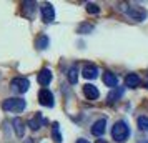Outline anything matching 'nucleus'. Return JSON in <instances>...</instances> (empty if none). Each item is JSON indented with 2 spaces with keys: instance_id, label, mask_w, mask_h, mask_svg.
<instances>
[{
  "instance_id": "1",
  "label": "nucleus",
  "mask_w": 148,
  "mask_h": 143,
  "mask_svg": "<svg viewBox=\"0 0 148 143\" xmlns=\"http://www.w3.org/2000/svg\"><path fill=\"white\" fill-rule=\"evenodd\" d=\"M112 136H113V140L116 143H123L127 140L128 136H130V127L127 125V122H116L113 125V128H112Z\"/></svg>"
},
{
  "instance_id": "2",
  "label": "nucleus",
  "mask_w": 148,
  "mask_h": 143,
  "mask_svg": "<svg viewBox=\"0 0 148 143\" xmlns=\"http://www.w3.org/2000/svg\"><path fill=\"white\" fill-rule=\"evenodd\" d=\"M25 107H27V103L23 98H7L2 103V108L5 112H12V113H20L25 110Z\"/></svg>"
},
{
  "instance_id": "3",
  "label": "nucleus",
  "mask_w": 148,
  "mask_h": 143,
  "mask_svg": "<svg viewBox=\"0 0 148 143\" xmlns=\"http://www.w3.org/2000/svg\"><path fill=\"white\" fill-rule=\"evenodd\" d=\"M127 15L132 18V20L135 22H143L145 18H147V10L143 7H140V5H136V3H133V5H130V7L127 8Z\"/></svg>"
},
{
  "instance_id": "4",
  "label": "nucleus",
  "mask_w": 148,
  "mask_h": 143,
  "mask_svg": "<svg viewBox=\"0 0 148 143\" xmlns=\"http://www.w3.org/2000/svg\"><path fill=\"white\" fill-rule=\"evenodd\" d=\"M40 14H42V20L45 22V23L53 22V18H55V8H53V5H52V3H48V2L42 3Z\"/></svg>"
},
{
  "instance_id": "5",
  "label": "nucleus",
  "mask_w": 148,
  "mask_h": 143,
  "mask_svg": "<svg viewBox=\"0 0 148 143\" xmlns=\"http://www.w3.org/2000/svg\"><path fill=\"white\" fill-rule=\"evenodd\" d=\"M10 87L17 92V93H25L30 87V82H28V78H23V77H18V78H14L12 82H10Z\"/></svg>"
},
{
  "instance_id": "6",
  "label": "nucleus",
  "mask_w": 148,
  "mask_h": 143,
  "mask_svg": "<svg viewBox=\"0 0 148 143\" xmlns=\"http://www.w3.org/2000/svg\"><path fill=\"white\" fill-rule=\"evenodd\" d=\"M38 102L43 105V107H53L55 100H53V93L48 88H42L38 92Z\"/></svg>"
},
{
  "instance_id": "7",
  "label": "nucleus",
  "mask_w": 148,
  "mask_h": 143,
  "mask_svg": "<svg viewBox=\"0 0 148 143\" xmlns=\"http://www.w3.org/2000/svg\"><path fill=\"white\" fill-rule=\"evenodd\" d=\"M105 128H107V120L105 118H100L92 125V135L95 136H101L105 133Z\"/></svg>"
},
{
  "instance_id": "8",
  "label": "nucleus",
  "mask_w": 148,
  "mask_h": 143,
  "mask_svg": "<svg viewBox=\"0 0 148 143\" xmlns=\"http://www.w3.org/2000/svg\"><path fill=\"white\" fill-rule=\"evenodd\" d=\"M83 95L87 96L88 100H97V98L100 96V92H98V88H97L95 85L87 83V85H83Z\"/></svg>"
},
{
  "instance_id": "9",
  "label": "nucleus",
  "mask_w": 148,
  "mask_h": 143,
  "mask_svg": "<svg viewBox=\"0 0 148 143\" xmlns=\"http://www.w3.org/2000/svg\"><path fill=\"white\" fill-rule=\"evenodd\" d=\"M38 83H40L42 87H47L48 83L52 82V70H48V68H42L40 72H38Z\"/></svg>"
},
{
  "instance_id": "10",
  "label": "nucleus",
  "mask_w": 148,
  "mask_h": 143,
  "mask_svg": "<svg viewBox=\"0 0 148 143\" xmlns=\"http://www.w3.org/2000/svg\"><path fill=\"white\" fill-rule=\"evenodd\" d=\"M82 75L85 77V78H88V80H90V78L93 80V78L98 77V68L95 67V65H85L83 70H82Z\"/></svg>"
},
{
  "instance_id": "11",
  "label": "nucleus",
  "mask_w": 148,
  "mask_h": 143,
  "mask_svg": "<svg viewBox=\"0 0 148 143\" xmlns=\"http://www.w3.org/2000/svg\"><path fill=\"white\" fill-rule=\"evenodd\" d=\"M140 83H141V80L136 73H130L125 78V87H128V88H136V87H140Z\"/></svg>"
},
{
  "instance_id": "12",
  "label": "nucleus",
  "mask_w": 148,
  "mask_h": 143,
  "mask_svg": "<svg viewBox=\"0 0 148 143\" xmlns=\"http://www.w3.org/2000/svg\"><path fill=\"white\" fill-rule=\"evenodd\" d=\"M103 83H105L107 87H110V88H115V87L118 85V78H116L115 73H112V72H105V73H103Z\"/></svg>"
},
{
  "instance_id": "13",
  "label": "nucleus",
  "mask_w": 148,
  "mask_h": 143,
  "mask_svg": "<svg viewBox=\"0 0 148 143\" xmlns=\"http://www.w3.org/2000/svg\"><path fill=\"white\" fill-rule=\"evenodd\" d=\"M43 123H45V118H43L40 113H37L32 120H28V127H30L32 130H38V128H42Z\"/></svg>"
},
{
  "instance_id": "14",
  "label": "nucleus",
  "mask_w": 148,
  "mask_h": 143,
  "mask_svg": "<svg viewBox=\"0 0 148 143\" xmlns=\"http://www.w3.org/2000/svg\"><path fill=\"white\" fill-rule=\"evenodd\" d=\"M67 78H68V82L72 83V85L78 82V68H77V67H70V68H68Z\"/></svg>"
},
{
  "instance_id": "15",
  "label": "nucleus",
  "mask_w": 148,
  "mask_h": 143,
  "mask_svg": "<svg viewBox=\"0 0 148 143\" xmlns=\"http://www.w3.org/2000/svg\"><path fill=\"white\" fill-rule=\"evenodd\" d=\"M14 130L18 138L23 136V122H22V118H14Z\"/></svg>"
},
{
  "instance_id": "16",
  "label": "nucleus",
  "mask_w": 148,
  "mask_h": 143,
  "mask_svg": "<svg viewBox=\"0 0 148 143\" xmlns=\"http://www.w3.org/2000/svg\"><path fill=\"white\" fill-rule=\"evenodd\" d=\"M48 43H50V40H48L47 35H40V37L37 38V42H35L37 48H40V50H45V48L48 47Z\"/></svg>"
},
{
  "instance_id": "17",
  "label": "nucleus",
  "mask_w": 148,
  "mask_h": 143,
  "mask_svg": "<svg viewBox=\"0 0 148 143\" xmlns=\"http://www.w3.org/2000/svg\"><path fill=\"white\" fill-rule=\"evenodd\" d=\"M52 138H53L57 143H62V135H60V127H58V123L55 122L53 127H52Z\"/></svg>"
},
{
  "instance_id": "18",
  "label": "nucleus",
  "mask_w": 148,
  "mask_h": 143,
  "mask_svg": "<svg viewBox=\"0 0 148 143\" xmlns=\"http://www.w3.org/2000/svg\"><path fill=\"white\" fill-rule=\"evenodd\" d=\"M138 128L141 131H148V116H140L138 118Z\"/></svg>"
},
{
  "instance_id": "19",
  "label": "nucleus",
  "mask_w": 148,
  "mask_h": 143,
  "mask_svg": "<svg viewBox=\"0 0 148 143\" xmlns=\"http://www.w3.org/2000/svg\"><path fill=\"white\" fill-rule=\"evenodd\" d=\"M121 95H123V90H113V92H112L107 98H108V102H110V103H113L115 100H118Z\"/></svg>"
},
{
  "instance_id": "20",
  "label": "nucleus",
  "mask_w": 148,
  "mask_h": 143,
  "mask_svg": "<svg viewBox=\"0 0 148 143\" xmlns=\"http://www.w3.org/2000/svg\"><path fill=\"white\" fill-rule=\"evenodd\" d=\"M92 30H93V27H92V25L83 23V25H80V27H78V34H90Z\"/></svg>"
},
{
  "instance_id": "21",
  "label": "nucleus",
  "mask_w": 148,
  "mask_h": 143,
  "mask_svg": "<svg viewBox=\"0 0 148 143\" xmlns=\"http://www.w3.org/2000/svg\"><path fill=\"white\" fill-rule=\"evenodd\" d=\"M87 12H88V14H98V12H100V8H98L97 3H88V5H87Z\"/></svg>"
},
{
  "instance_id": "22",
  "label": "nucleus",
  "mask_w": 148,
  "mask_h": 143,
  "mask_svg": "<svg viewBox=\"0 0 148 143\" xmlns=\"http://www.w3.org/2000/svg\"><path fill=\"white\" fill-rule=\"evenodd\" d=\"M77 143H90V142H88V140H85V138H78V140H77Z\"/></svg>"
},
{
  "instance_id": "23",
  "label": "nucleus",
  "mask_w": 148,
  "mask_h": 143,
  "mask_svg": "<svg viewBox=\"0 0 148 143\" xmlns=\"http://www.w3.org/2000/svg\"><path fill=\"white\" fill-rule=\"evenodd\" d=\"M97 143H108V142H105V140H98Z\"/></svg>"
},
{
  "instance_id": "24",
  "label": "nucleus",
  "mask_w": 148,
  "mask_h": 143,
  "mask_svg": "<svg viewBox=\"0 0 148 143\" xmlns=\"http://www.w3.org/2000/svg\"><path fill=\"white\" fill-rule=\"evenodd\" d=\"M140 143H148V142H140Z\"/></svg>"
}]
</instances>
